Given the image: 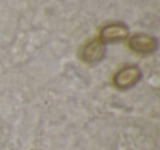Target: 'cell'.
I'll return each instance as SVG.
<instances>
[{
    "instance_id": "cell-1",
    "label": "cell",
    "mask_w": 160,
    "mask_h": 150,
    "mask_svg": "<svg viewBox=\"0 0 160 150\" xmlns=\"http://www.w3.org/2000/svg\"><path fill=\"white\" fill-rule=\"evenodd\" d=\"M128 46L135 53L142 55H149L157 51L158 40L152 35L146 33H137L131 36L128 40Z\"/></svg>"
},
{
    "instance_id": "cell-2",
    "label": "cell",
    "mask_w": 160,
    "mask_h": 150,
    "mask_svg": "<svg viewBox=\"0 0 160 150\" xmlns=\"http://www.w3.org/2000/svg\"><path fill=\"white\" fill-rule=\"evenodd\" d=\"M142 79V70L137 66H127L115 73L113 82L120 90H127Z\"/></svg>"
},
{
    "instance_id": "cell-3",
    "label": "cell",
    "mask_w": 160,
    "mask_h": 150,
    "mask_svg": "<svg viewBox=\"0 0 160 150\" xmlns=\"http://www.w3.org/2000/svg\"><path fill=\"white\" fill-rule=\"evenodd\" d=\"M128 28L122 22L111 23L103 27L100 31L99 40L103 44H111V43H118L126 40L128 36Z\"/></svg>"
},
{
    "instance_id": "cell-4",
    "label": "cell",
    "mask_w": 160,
    "mask_h": 150,
    "mask_svg": "<svg viewBox=\"0 0 160 150\" xmlns=\"http://www.w3.org/2000/svg\"><path fill=\"white\" fill-rule=\"evenodd\" d=\"M105 56V45L100 40H93L85 45L81 58L86 64L94 65L100 62Z\"/></svg>"
}]
</instances>
